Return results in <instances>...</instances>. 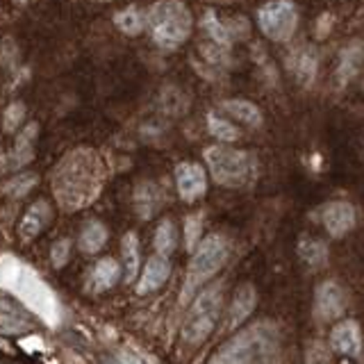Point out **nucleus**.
Returning <instances> with one entry per match:
<instances>
[{
    "label": "nucleus",
    "instance_id": "nucleus-1",
    "mask_svg": "<svg viewBox=\"0 0 364 364\" xmlns=\"http://www.w3.org/2000/svg\"><path fill=\"white\" fill-rule=\"evenodd\" d=\"M105 182L102 159L91 148H75L66 153L53 168L50 185L60 208L66 212L82 210L91 205Z\"/></svg>",
    "mask_w": 364,
    "mask_h": 364
},
{
    "label": "nucleus",
    "instance_id": "nucleus-2",
    "mask_svg": "<svg viewBox=\"0 0 364 364\" xmlns=\"http://www.w3.org/2000/svg\"><path fill=\"white\" fill-rule=\"evenodd\" d=\"M0 289L14 294L30 312L41 316L48 326H57L62 318V305L37 271L14 255L0 257Z\"/></svg>",
    "mask_w": 364,
    "mask_h": 364
},
{
    "label": "nucleus",
    "instance_id": "nucleus-3",
    "mask_svg": "<svg viewBox=\"0 0 364 364\" xmlns=\"http://www.w3.org/2000/svg\"><path fill=\"white\" fill-rule=\"evenodd\" d=\"M280 348L278 326L257 321L235 333L214 353L210 364H273Z\"/></svg>",
    "mask_w": 364,
    "mask_h": 364
},
{
    "label": "nucleus",
    "instance_id": "nucleus-4",
    "mask_svg": "<svg viewBox=\"0 0 364 364\" xmlns=\"http://www.w3.org/2000/svg\"><path fill=\"white\" fill-rule=\"evenodd\" d=\"M208 173L221 187L239 189L246 187L257 176V157L230 144H214L203 151Z\"/></svg>",
    "mask_w": 364,
    "mask_h": 364
},
{
    "label": "nucleus",
    "instance_id": "nucleus-5",
    "mask_svg": "<svg viewBox=\"0 0 364 364\" xmlns=\"http://www.w3.org/2000/svg\"><path fill=\"white\" fill-rule=\"evenodd\" d=\"M146 28L159 48L176 50L191 34V11L180 0H157L146 11Z\"/></svg>",
    "mask_w": 364,
    "mask_h": 364
},
{
    "label": "nucleus",
    "instance_id": "nucleus-6",
    "mask_svg": "<svg viewBox=\"0 0 364 364\" xmlns=\"http://www.w3.org/2000/svg\"><path fill=\"white\" fill-rule=\"evenodd\" d=\"M228 257H230V242L223 235L212 232L203 237L200 244L191 250V262L187 267L180 301L187 303L193 299V294H198L205 287V282H210L225 267Z\"/></svg>",
    "mask_w": 364,
    "mask_h": 364
},
{
    "label": "nucleus",
    "instance_id": "nucleus-7",
    "mask_svg": "<svg viewBox=\"0 0 364 364\" xmlns=\"http://www.w3.org/2000/svg\"><path fill=\"white\" fill-rule=\"evenodd\" d=\"M223 310V287L221 284H210L196 294L189 312L182 323V339L191 346L203 344L212 335Z\"/></svg>",
    "mask_w": 364,
    "mask_h": 364
},
{
    "label": "nucleus",
    "instance_id": "nucleus-8",
    "mask_svg": "<svg viewBox=\"0 0 364 364\" xmlns=\"http://www.w3.org/2000/svg\"><path fill=\"white\" fill-rule=\"evenodd\" d=\"M257 26L267 39L287 43L299 28V7L291 0H267L257 9Z\"/></svg>",
    "mask_w": 364,
    "mask_h": 364
},
{
    "label": "nucleus",
    "instance_id": "nucleus-9",
    "mask_svg": "<svg viewBox=\"0 0 364 364\" xmlns=\"http://www.w3.org/2000/svg\"><path fill=\"white\" fill-rule=\"evenodd\" d=\"M203 32L208 34V39L212 43H219L223 48H230V46L239 39L246 37L248 32V23L242 16H232V18H221L216 11H205L203 14Z\"/></svg>",
    "mask_w": 364,
    "mask_h": 364
},
{
    "label": "nucleus",
    "instance_id": "nucleus-10",
    "mask_svg": "<svg viewBox=\"0 0 364 364\" xmlns=\"http://www.w3.org/2000/svg\"><path fill=\"white\" fill-rule=\"evenodd\" d=\"M348 294L337 280H323L314 294V316L318 321H335L346 312Z\"/></svg>",
    "mask_w": 364,
    "mask_h": 364
},
{
    "label": "nucleus",
    "instance_id": "nucleus-11",
    "mask_svg": "<svg viewBox=\"0 0 364 364\" xmlns=\"http://www.w3.org/2000/svg\"><path fill=\"white\" fill-rule=\"evenodd\" d=\"M321 223L330 237H346L358 223V210L348 200H330L321 208Z\"/></svg>",
    "mask_w": 364,
    "mask_h": 364
},
{
    "label": "nucleus",
    "instance_id": "nucleus-12",
    "mask_svg": "<svg viewBox=\"0 0 364 364\" xmlns=\"http://www.w3.org/2000/svg\"><path fill=\"white\" fill-rule=\"evenodd\" d=\"M176 187L178 196L185 203H193L208 191V171L196 162H180L176 166Z\"/></svg>",
    "mask_w": 364,
    "mask_h": 364
},
{
    "label": "nucleus",
    "instance_id": "nucleus-13",
    "mask_svg": "<svg viewBox=\"0 0 364 364\" xmlns=\"http://www.w3.org/2000/svg\"><path fill=\"white\" fill-rule=\"evenodd\" d=\"M121 276H123V267L119 264V262L114 257H102L89 269L87 280H85V289L89 294L109 291L112 287H117V282L121 280Z\"/></svg>",
    "mask_w": 364,
    "mask_h": 364
},
{
    "label": "nucleus",
    "instance_id": "nucleus-14",
    "mask_svg": "<svg viewBox=\"0 0 364 364\" xmlns=\"http://www.w3.org/2000/svg\"><path fill=\"white\" fill-rule=\"evenodd\" d=\"M330 348L337 350L339 355L346 358H358L362 353V330L360 323L353 318H344L339 321L333 333H330Z\"/></svg>",
    "mask_w": 364,
    "mask_h": 364
},
{
    "label": "nucleus",
    "instance_id": "nucleus-15",
    "mask_svg": "<svg viewBox=\"0 0 364 364\" xmlns=\"http://www.w3.org/2000/svg\"><path fill=\"white\" fill-rule=\"evenodd\" d=\"M255 305H257V291L253 284H239L232 294V301L230 307H228V318H225V328L228 330H237L242 326L246 318L255 312Z\"/></svg>",
    "mask_w": 364,
    "mask_h": 364
},
{
    "label": "nucleus",
    "instance_id": "nucleus-16",
    "mask_svg": "<svg viewBox=\"0 0 364 364\" xmlns=\"http://www.w3.org/2000/svg\"><path fill=\"white\" fill-rule=\"evenodd\" d=\"M39 125L37 123H28L23 132L18 134V139L14 144V148L3 157V168L5 171H16L21 166L30 164L34 159V139H37Z\"/></svg>",
    "mask_w": 364,
    "mask_h": 364
},
{
    "label": "nucleus",
    "instance_id": "nucleus-17",
    "mask_svg": "<svg viewBox=\"0 0 364 364\" xmlns=\"http://www.w3.org/2000/svg\"><path fill=\"white\" fill-rule=\"evenodd\" d=\"M168 276H171V262H168V257L155 253L151 259L146 262L141 273H139V280H136V294L146 296V294L157 291L168 280Z\"/></svg>",
    "mask_w": 364,
    "mask_h": 364
},
{
    "label": "nucleus",
    "instance_id": "nucleus-18",
    "mask_svg": "<svg viewBox=\"0 0 364 364\" xmlns=\"http://www.w3.org/2000/svg\"><path fill=\"white\" fill-rule=\"evenodd\" d=\"M134 212L139 214V219L148 221L153 219V216L162 210L164 205V191L162 187L157 185V182H151V180H144L139 185L134 187Z\"/></svg>",
    "mask_w": 364,
    "mask_h": 364
},
{
    "label": "nucleus",
    "instance_id": "nucleus-19",
    "mask_svg": "<svg viewBox=\"0 0 364 364\" xmlns=\"http://www.w3.org/2000/svg\"><path fill=\"white\" fill-rule=\"evenodd\" d=\"M50 216H53V210H50L48 200H43V198L34 200L18 223V235L23 242H32L34 237H39L43 228L50 223Z\"/></svg>",
    "mask_w": 364,
    "mask_h": 364
},
{
    "label": "nucleus",
    "instance_id": "nucleus-20",
    "mask_svg": "<svg viewBox=\"0 0 364 364\" xmlns=\"http://www.w3.org/2000/svg\"><path fill=\"white\" fill-rule=\"evenodd\" d=\"M221 112L228 114V119L244 123V125H248V128H262V123H264V117H262L259 107L255 105V102L246 100V98L223 100L221 102Z\"/></svg>",
    "mask_w": 364,
    "mask_h": 364
},
{
    "label": "nucleus",
    "instance_id": "nucleus-21",
    "mask_svg": "<svg viewBox=\"0 0 364 364\" xmlns=\"http://www.w3.org/2000/svg\"><path fill=\"white\" fill-rule=\"evenodd\" d=\"M107 244V228L100 221H87L82 225L77 237V248L82 250L85 255H96L98 250H102V246Z\"/></svg>",
    "mask_w": 364,
    "mask_h": 364
},
{
    "label": "nucleus",
    "instance_id": "nucleus-22",
    "mask_svg": "<svg viewBox=\"0 0 364 364\" xmlns=\"http://www.w3.org/2000/svg\"><path fill=\"white\" fill-rule=\"evenodd\" d=\"M121 255H123V280L132 282L136 276H139V237L134 232L123 235Z\"/></svg>",
    "mask_w": 364,
    "mask_h": 364
},
{
    "label": "nucleus",
    "instance_id": "nucleus-23",
    "mask_svg": "<svg viewBox=\"0 0 364 364\" xmlns=\"http://www.w3.org/2000/svg\"><path fill=\"white\" fill-rule=\"evenodd\" d=\"M114 26L128 37H136L146 30V11L136 5H128L114 14Z\"/></svg>",
    "mask_w": 364,
    "mask_h": 364
},
{
    "label": "nucleus",
    "instance_id": "nucleus-24",
    "mask_svg": "<svg viewBox=\"0 0 364 364\" xmlns=\"http://www.w3.org/2000/svg\"><path fill=\"white\" fill-rule=\"evenodd\" d=\"M299 255L310 269H321L328 264V246L321 242V239L303 237L299 242Z\"/></svg>",
    "mask_w": 364,
    "mask_h": 364
},
{
    "label": "nucleus",
    "instance_id": "nucleus-25",
    "mask_svg": "<svg viewBox=\"0 0 364 364\" xmlns=\"http://www.w3.org/2000/svg\"><path fill=\"white\" fill-rule=\"evenodd\" d=\"M208 130H210V134L214 136V139L221 141V144H232V141L239 139V136H242V132H239V128L232 123V119L219 117L216 112L208 114Z\"/></svg>",
    "mask_w": 364,
    "mask_h": 364
},
{
    "label": "nucleus",
    "instance_id": "nucleus-26",
    "mask_svg": "<svg viewBox=\"0 0 364 364\" xmlns=\"http://www.w3.org/2000/svg\"><path fill=\"white\" fill-rule=\"evenodd\" d=\"M153 246H155V253L164 255V257H168L176 250V246H178V230H176V223L171 221V219L159 221L157 230H155V237H153Z\"/></svg>",
    "mask_w": 364,
    "mask_h": 364
},
{
    "label": "nucleus",
    "instance_id": "nucleus-27",
    "mask_svg": "<svg viewBox=\"0 0 364 364\" xmlns=\"http://www.w3.org/2000/svg\"><path fill=\"white\" fill-rule=\"evenodd\" d=\"M291 71L296 73V77L301 80V82H312V77L316 73V57L310 48H301L291 57Z\"/></svg>",
    "mask_w": 364,
    "mask_h": 364
},
{
    "label": "nucleus",
    "instance_id": "nucleus-28",
    "mask_svg": "<svg viewBox=\"0 0 364 364\" xmlns=\"http://www.w3.org/2000/svg\"><path fill=\"white\" fill-rule=\"evenodd\" d=\"M34 185H37V176H34V173H21V176L9 178L3 185V191L7 193L9 198H23L34 189Z\"/></svg>",
    "mask_w": 364,
    "mask_h": 364
},
{
    "label": "nucleus",
    "instance_id": "nucleus-29",
    "mask_svg": "<svg viewBox=\"0 0 364 364\" xmlns=\"http://www.w3.org/2000/svg\"><path fill=\"white\" fill-rule=\"evenodd\" d=\"M200 239H203V214L200 212L189 214L185 219V246L189 253L200 244Z\"/></svg>",
    "mask_w": 364,
    "mask_h": 364
},
{
    "label": "nucleus",
    "instance_id": "nucleus-30",
    "mask_svg": "<svg viewBox=\"0 0 364 364\" xmlns=\"http://www.w3.org/2000/svg\"><path fill=\"white\" fill-rule=\"evenodd\" d=\"M23 119H26V105H23L21 100H14L11 105H7V109L3 114V130L7 134L14 132L18 125L23 123Z\"/></svg>",
    "mask_w": 364,
    "mask_h": 364
},
{
    "label": "nucleus",
    "instance_id": "nucleus-31",
    "mask_svg": "<svg viewBox=\"0 0 364 364\" xmlns=\"http://www.w3.org/2000/svg\"><path fill=\"white\" fill-rule=\"evenodd\" d=\"M0 64H3L7 71H16L18 68V48L14 39L5 37L3 43H0Z\"/></svg>",
    "mask_w": 364,
    "mask_h": 364
},
{
    "label": "nucleus",
    "instance_id": "nucleus-32",
    "mask_svg": "<svg viewBox=\"0 0 364 364\" xmlns=\"http://www.w3.org/2000/svg\"><path fill=\"white\" fill-rule=\"evenodd\" d=\"M68 257H71V239H60V242H55L53 248H50V262L55 269H62Z\"/></svg>",
    "mask_w": 364,
    "mask_h": 364
},
{
    "label": "nucleus",
    "instance_id": "nucleus-33",
    "mask_svg": "<svg viewBox=\"0 0 364 364\" xmlns=\"http://www.w3.org/2000/svg\"><path fill=\"white\" fill-rule=\"evenodd\" d=\"M305 364H330L328 350H326V348H323L321 344H312V348L307 350Z\"/></svg>",
    "mask_w": 364,
    "mask_h": 364
},
{
    "label": "nucleus",
    "instance_id": "nucleus-34",
    "mask_svg": "<svg viewBox=\"0 0 364 364\" xmlns=\"http://www.w3.org/2000/svg\"><path fill=\"white\" fill-rule=\"evenodd\" d=\"M28 3H30V0H14V5H16V7H26Z\"/></svg>",
    "mask_w": 364,
    "mask_h": 364
}]
</instances>
